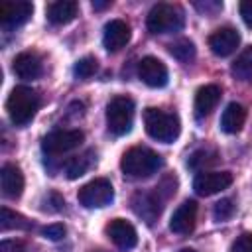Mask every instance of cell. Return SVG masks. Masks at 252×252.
<instances>
[{
  "mask_svg": "<svg viewBox=\"0 0 252 252\" xmlns=\"http://www.w3.org/2000/svg\"><path fill=\"white\" fill-rule=\"evenodd\" d=\"M161 165H163L161 156L144 146L130 148L120 159V169L130 179H146L154 175Z\"/></svg>",
  "mask_w": 252,
  "mask_h": 252,
  "instance_id": "6da1fadb",
  "label": "cell"
},
{
  "mask_svg": "<svg viewBox=\"0 0 252 252\" xmlns=\"http://www.w3.org/2000/svg\"><path fill=\"white\" fill-rule=\"evenodd\" d=\"M39 108V96L33 89L30 87H24V85H18L12 89V93L8 94V100H6V110H8V116L10 120L16 124V126H26L33 120L35 112Z\"/></svg>",
  "mask_w": 252,
  "mask_h": 252,
  "instance_id": "7a4b0ae2",
  "label": "cell"
},
{
  "mask_svg": "<svg viewBox=\"0 0 252 252\" xmlns=\"http://www.w3.org/2000/svg\"><path fill=\"white\" fill-rule=\"evenodd\" d=\"M144 126L146 132L163 144H171L173 140H177L179 132H181V124L177 114L159 110V108H146L144 110Z\"/></svg>",
  "mask_w": 252,
  "mask_h": 252,
  "instance_id": "3957f363",
  "label": "cell"
},
{
  "mask_svg": "<svg viewBox=\"0 0 252 252\" xmlns=\"http://www.w3.org/2000/svg\"><path fill=\"white\" fill-rule=\"evenodd\" d=\"M185 16L179 6L173 4H156L146 18V26L152 33H175L183 28Z\"/></svg>",
  "mask_w": 252,
  "mask_h": 252,
  "instance_id": "277c9868",
  "label": "cell"
},
{
  "mask_svg": "<svg viewBox=\"0 0 252 252\" xmlns=\"http://www.w3.org/2000/svg\"><path fill=\"white\" fill-rule=\"evenodd\" d=\"M134 122V100L118 94L106 104V126L114 136H124L132 130Z\"/></svg>",
  "mask_w": 252,
  "mask_h": 252,
  "instance_id": "5b68a950",
  "label": "cell"
},
{
  "mask_svg": "<svg viewBox=\"0 0 252 252\" xmlns=\"http://www.w3.org/2000/svg\"><path fill=\"white\" fill-rule=\"evenodd\" d=\"M77 199L83 207L87 209H100V207H106L112 203L114 199V189H112V183L104 177H96L89 183H85L79 193H77Z\"/></svg>",
  "mask_w": 252,
  "mask_h": 252,
  "instance_id": "8992f818",
  "label": "cell"
},
{
  "mask_svg": "<svg viewBox=\"0 0 252 252\" xmlns=\"http://www.w3.org/2000/svg\"><path fill=\"white\" fill-rule=\"evenodd\" d=\"M83 140H85V134L81 130H55L43 138L41 150L47 156H61L79 148Z\"/></svg>",
  "mask_w": 252,
  "mask_h": 252,
  "instance_id": "52a82bcc",
  "label": "cell"
},
{
  "mask_svg": "<svg viewBox=\"0 0 252 252\" xmlns=\"http://www.w3.org/2000/svg\"><path fill=\"white\" fill-rule=\"evenodd\" d=\"M232 185V173L230 171H201L193 179V189L201 197L215 195L226 187Z\"/></svg>",
  "mask_w": 252,
  "mask_h": 252,
  "instance_id": "ba28073f",
  "label": "cell"
},
{
  "mask_svg": "<svg viewBox=\"0 0 252 252\" xmlns=\"http://www.w3.org/2000/svg\"><path fill=\"white\" fill-rule=\"evenodd\" d=\"M33 12L32 2L26 0H6L0 4V24L6 30H14L30 20Z\"/></svg>",
  "mask_w": 252,
  "mask_h": 252,
  "instance_id": "9c48e42d",
  "label": "cell"
},
{
  "mask_svg": "<svg viewBox=\"0 0 252 252\" xmlns=\"http://www.w3.org/2000/svg\"><path fill=\"white\" fill-rule=\"evenodd\" d=\"M138 77L152 89H161L167 85V67L158 57H144L138 63Z\"/></svg>",
  "mask_w": 252,
  "mask_h": 252,
  "instance_id": "30bf717a",
  "label": "cell"
},
{
  "mask_svg": "<svg viewBox=\"0 0 252 252\" xmlns=\"http://www.w3.org/2000/svg\"><path fill=\"white\" fill-rule=\"evenodd\" d=\"M238 45H240V33L230 26L219 28L209 35V47L219 57H228L230 53L236 51Z\"/></svg>",
  "mask_w": 252,
  "mask_h": 252,
  "instance_id": "8fae6325",
  "label": "cell"
},
{
  "mask_svg": "<svg viewBox=\"0 0 252 252\" xmlns=\"http://www.w3.org/2000/svg\"><path fill=\"white\" fill-rule=\"evenodd\" d=\"M161 199L158 197V193L156 191H152V193H148V191H138V193H134V197H132V211L140 217V219H144L148 224H152L158 217H159V213H161Z\"/></svg>",
  "mask_w": 252,
  "mask_h": 252,
  "instance_id": "7c38bea8",
  "label": "cell"
},
{
  "mask_svg": "<svg viewBox=\"0 0 252 252\" xmlns=\"http://www.w3.org/2000/svg\"><path fill=\"white\" fill-rule=\"evenodd\" d=\"M106 234L108 238L120 248V250H132L136 244H138V234H136V228L124 220V219H114L108 222L106 226Z\"/></svg>",
  "mask_w": 252,
  "mask_h": 252,
  "instance_id": "4fadbf2b",
  "label": "cell"
},
{
  "mask_svg": "<svg viewBox=\"0 0 252 252\" xmlns=\"http://www.w3.org/2000/svg\"><path fill=\"white\" fill-rule=\"evenodd\" d=\"M130 35H132L130 26L124 20H110L102 32V45L106 47V51L114 53L130 41Z\"/></svg>",
  "mask_w": 252,
  "mask_h": 252,
  "instance_id": "5bb4252c",
  "label": "cell"
},
{
  "mask_svg": "<svg viewBox=\"0 0 252 252\" xmlns=\"http://www.w3.org/2000/svg\"><path fill=\"white\" fill-rule=\"evenodd\" d=\"M195 220H197V203L183 201L171 215L169 230L175 234H189L195 228Z\"/></svg>",
  "mask_w": 252,
  "mask_h": 252,
  "instance_id": "9a60e30c",
  "label": "cell"
},
{
  "mask_svg": "<svg viewBox=\"0 0 252 252\" xmlns=\"http://www.w3.org/2000/svg\"><path fill=\"white\" fill-rule=\"evenodd\" d=\"M12 71H14L20 79L32 81V79L41 77L43 65H41V59H39L37 53L22 51V53H18V55L14 57V61H12Z\"/></svg>",
  "mask_w": 252,
  "mask_h": 252,
  "instance_id": "2e32d148",
  "label": "cell"
},
{
  "mask_svg": "<svg viewBox=\"0 0 252 252\" xmlns=\"http://www.w3.org/2000/svg\"><path fill=\"white\" fill-rule=\"evenodd\" d=\"M0 185H2V195L8 199H18L24 191V173L18 165L6 163L2 165L0 171Z\"/></svg>",
  "mask_w": 252,
  "mask_h": 252,
  "instance_id": "e0dca14e",
  "label": "cell"
},
{
  "mask_svg": "<svg viewBox=\"0 0 252 252\" xmlns=\"http://www.w3.org/2000/svg\"><path fill=\"white\" fill-rule=\"evenodd\" d=\"M244 120H246V108L238 102H230L220 114V130L226 134H236L242 130Z\"/></svg>",
  "mask_w": 252,
  "mask_h": 252,
  "instance_id": "ac0fdd59",
  "label": "cell"
},
{
  "mask_svg": "<svg viewBox=\"0 0 252 252\" xmlns=\"http://www.w3.org/2000/svg\"><path fill=\"white\" fill-rule=\"evenodd\" d=\"M77 10H79V4L75 0H57L47 6V20L55 26L69 24L77 16Z\"/></svg>",
  "mask_w": 252,
  "mask_h": 252,
  "instance_id": "d6986e66",
  "label": "cell"
},
{
  "mask_svg": "<svg viewBox=\"0 0 252 252\" xmlns=\"http://www.w3.org/2000/svg\"><path fill=\"white\" fill-rule=\"evenodd\" d=\"M220 100V89L217 85H205L195 94V114L207 116Z\"/></svg>",
  "mask_w": 252,
  "mask_h": 252,
  "instance_id": "ffe728a7",
  "label": "cell"
},
{
  "mask_svg": "<svg viewBox=\"0 0 252 252\" xmlns=\"http://www.w3.org/2000/svg\"><path fill=\"white\" fill-rule=\"evenodd\" d=\"M93 156H94V152L89 150V152H85V154H81V156L71 158L69 163H67V167H65L67 177H69V179H77V177L85 175V173L89 171V167L93 165V161H94Z\"/></svg>",
  "mask_w": 252,
  "mask_h": 252,
  "instance_id": "44dd1931",
  "label": "cell"
},
{
  "mask_svg": "<svg viewBox=\"0 0 252 252\" xmlns=\"http://www.w3.org/2000/svg\"><path fill=\"white\" fill-rule=\"evenodd\" d=\"M0 226H2V230H14V228L16 230H28V228H32V222L24 215L10 211L8 207H2L0 209Z\"/></svg>",
  "mask_w": 252,
  "mask_h": 252,
  "instance_id": "7402d4cb",
  "label": "cell"
},
{
  "mask_svg": "<svg viewBox=\"0 0 252 252\" xmlns=\"http://www.w3.org/2000/svg\"><path fill=\"white\" fill-rule=\"evenodd\" d=\"M230 73L238 79V81H252V45L246 47L232 63Z\"/></svg>",
  "mask_w": 252,
  "mask_h": 252,
  "instance_id": "603a6c76",
  "label": "cell"
},
{
  "mask_svg": "<svg viewBox=\"0 0 252 252\" xmlns=\"http://www.w3.org/2000/svg\"><path fill=\"white\" fill-rule=\"evenodd\" d=\"M213 163H217V152L213 150H197L187 159V165L193 171H205V167H211Z\"/></svg>",
  "mask_w": 252,
  "mask_h": 252,
  "instance_id": "cb8c5ba5",
  "label": "cell"
},
{
  "mask_svg": "<svg viewBox=\"0 0 252 252\" xmlns=\"http://www.w3.org/2000/svg\"><path fill=\"white\" fill-rule=\"evenodd\" d=\"M169 53H171L177 61L189 63V61L195 57V45H193V41H189V39H177V41H173V43L169 45Z\"/></svg>",
  "mask_w": 252,
  "mask_h": 252,
  "instance_id": "d4e9b609",
  "label": "cell"
},
{
  "mask_svg": "<svg viewBox=\"0 0 252 252\" xmlns=\"http://www.w3.org/2000/svg\"><path fill=\"white\" fill-rule=\"evenodd\" d=\"M96 69H98L96 59L91 57V55H85V57H81V59L75 63L73 73H75L77 79H91V77L96 73Z\"/></svg>",
  "mask_w": 252,
  "mask_h": 252,
  "instance_id": "484cf974",
  "label": "cell"
},
{
  "mask_svg": "<svg viewBox=\"0 0 252 252\" xmlns=\"http://www.w3.org/2000/svg\"><path fill=\"white\" fill-rule=\"evenodd\" d=\"M232 215H234V203H232V199L226 197V199H220L219 203H215V207H213L215 220L222 222V220H228Z\"/></svg>",
  "mask_w": 252,
  "mask_h": 252,
  "instance_id": "4316f807",
  "label": "cell"
},
{
  "mask_svg": "<svg viewBox=\"0 0 252 252\" xmlns=\"http://www.w3.org/2000/svg\"><path fill=\"white\" fill-rule=\"evenodd\" d=\"M175 187H177V179H175L173 175H167V177L161 179V183L156 185L154 191L158 193V197H159L161 201H165V199H169V197L175 193Z\"/></svg>",
  "mask_w": 252,
  "mask_h": 252,
  "instance_id": "83f0119b",
  "label": "cell"
},
{
  "mask_svg": "<svg viewBox=\"0 0 252 252\" xmlns=\"http://www.w3.org/2000/svg\"><path fill=\"white\" fill-rule=\"evenodd\" d=\"M41 234L49 240H61L65 236V226L61 222H55V224H47L41 228Z\"/></svg>",
  "mask_w": 252,
  "mask_h": 252,
  "instance_id": "f1b7e54d",
  "label": "cell"
},
{
  "mask_svg": "<svg viewBox=\"0 0 252 252\" xmlns=\"http://www.w3.org/2000/svg\"><path fill=\"white\" fill-rule=\"evenodd\" d=\"M230 252H252V234H250V232L240 234V236L232 242Z\"/></svg>",
  "mask_w": 252,
  "mask_h": 252,
  "instance_id": "f546056e",
  "label": "cell"
},
{
  "mask_svg": "<svg viewBox=\"0 0 252 252\" xmlns=\"http://www.w3.org/2000/svg\"><path fill=\"white\" fill-rule=\"evenodd\" d=\"M238 10H240V16H242L244 24L248 28H252V0H242L240 6H238Z\"/></svg>",
  "mask_w": 252,
  "mask_h": 252,
  "instance_id": "4dcf8cb0",
  "label": "cell"
},
{
  "mask_svg": "<svg viewBox=\"0 0 252 252\" xmlns=\"http://www.w3.org/2000/svg\"><path fill=\"white\" fill-rule=\"evenodd\" d=\"M22 250H24V244L18 240H2L0 244V252H22Z\"/></svg>",
  "mask_w": 252,
  "mask_h": 252,
  "instance_id": "1f68e13d",
  "label": "cell"
},
{
  "mask_svg": "<svg viewBox=\"0 0 252 252\" xmlns=\"http://www.w3.org/2000/svg\"><path fill=\"white\" fill-rule=\"evenodd\" d=\"M110 6V2L106 0V2H93V8L94 10H104V8H108Z\"/></svg>",
  "mask_w": 252,
  "mask_h": 252,
  "instance_id": "d6a6232c",
  "label": "cell"
},
{
  "mask_svg": "<svg viewBox=\"0 0 252 252\" xmlns=\"http://www.w3.org/2000/svg\"><path fill=\"white\" fill-rule=\"evenodd\" d=\"M179 252H195L193 248H183V250H179Z\"/></svg>",
  "mask_w": 252,
  "mask_h": 252,
  "instance_id": "836d02e7",
  "label": "cell"
}]
</instances>
